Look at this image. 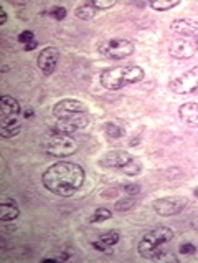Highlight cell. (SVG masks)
I'll return each mask as SVG.
<instances>
[{
    "mask_svg": "<svg viewBox=\"0 0 198 263\" xmlns=\"http://www.w3.org/2000/svg\"><path fill=\"white\" fill-rule=\"evenodd\" d=\"M122 190H124L127 196L136 197L137 194H141V186H139V184H124Z\"/></svg>",
    "mask_w": 198,
    "mask_h": 263,
    "instance_id": "25",
    "label": "cell"
},
{
    "mask_svg": "<svg viewBox=\"0 0 198 263\" xmlns=\"http://www.w3.org/2000/svg\"><path fill=\"white\" fill-rule=\"evenodd\" d=\"M179 114L184 120V122H187L192 128H198V103H184L179 108Z\"/></svg>",
    "mask_w": 198,
    "mask_h": 263,
    "instance_id": "15",
    "label": "cell"
},
{
    "mask_svg": "<svg viewBox=\"0 0 198 263\" xmlns=\"http://www.w3.org/2000/svg\"><path fill=\"white\" fill-rule=\"evenodd\" d=\"M20 216V208L12 198H5L0 204V220L2 222H12Z\"/></svg>",
    "mask_w": 198,
    "mask_h": 263,
    "instance_id": "16",
    "label": "cell"
},
{
    "mask_svg": "<svg viewBox=\"0 0 198 263\" xmlns=\"http://www.w3.org/2000/svg\"><path fill=\"white\" fill-rule=\"evenodd\" d=\"M134 160V158L126 151H109L103 156V159L99 160V164L103 168L108 169H116V170H124L127 166Z\"/></svg>",
    "mask_w": 198,
    "mask_h": 263,
    "instance_id": "12",
    "label": "cell"
},
{
    "mask_svg": "<svg viewBox=\"0 0 198 263\" xmlns=\"http://www.w3.org/2000/svg\"><path fill=\"white\" fill-rule=\"evenodd\" d=\"M179 252L184 255H194L197 252V246L194 244H190V242H185V244H180L179 245Z\"/></svg>",
    "mask_w": 198,
    "mask_h": 263,
    "instance_id": "24",
    "label": "cell"
},
{
    "mask_svg": "<svg viewBox=\"0 0 198 263\" xmlns=\"http://www.w3.org/2000/svg\"><path fill=\"white\" fill-rule=\"evenodd\" d=\"M187 202L182 197H162L152 202L154 210L162 217H172L180 214L185 208Z\"/></svg>",
    "mask_w": 198,
    "mask_h": 263,
    "instance_id": "10",
    "label": "cell"
},
{
    "mask_svg": "<svg viewBox=\"0 0 198 263\" xmlns=\"http://www.w3.org/2000/svg\"><path fill=\"white\" fill-rule=\"evenodd\" d=\"M22 112V106L13 96L2 94L0 98V136L3 139L15 138L20 134V121L18 114Z\"/></svg>",
    "mask_w": 198,
    "mask_h": 263,
    "instance_id": "5",
    "label": "cell"
},
{
    "mask_svg": "<svg viewBox=\"0 0 198 263\" xmlns=\"http://www.w3.org/2000/svg\"><path fill=\"white\" fill-rule=\"evenodd\" d=\"M194 194H195V196H198V189H195V190H194Z\"/></svg>",
    "mask_w": 198,
    "mask_h": 263,
    "instance_id": "30",
    "label": "cell"
},
{
    "mask_svg": "<svg viewBox=\"0 0 198 263\" xmlns=\"http://www.w3.org/2000/svg\"><path fill=\"white\" fill-rule=\"evenodd\" d=\"M112 217V214L109 208H104V207H101V208H96V210L93 212V216H91L89 218V222L91 224H99V222H106V220H109Z\"/></svg>",
    "mask_w": 198,
    "mask_h": 263,
    "instance_id": "18",
    "label": "cell"
},
{
    "mask_svg": "<svg viewBox=\"0 0 198 263\" xmlns=\"http://www.w3.org/2000/svg\"><path fill=\"white\" fill-rule=\"evenodd\" d=\"M98 50L103 56L111 58V60H122V58H127L132 55L136 46L131 40L126 38H109L101 42L98 45Z\"/></svg>",
    "mask_w": 198,
    "mask_h": 263,
    "instance_id": "7",
    "label": "cell"
},
{
    "mask_svg": "<svg viewBox=\"0 0 198 263\" xmlns=\"http://www.w3.org/2000/svg\"><path fill=\"white\" fill-rule=\"evenodd\" d=\"M7 24V12L3 8H0V25H5Z\"/></svg>",
    "mask_w": 198,
    "mask_h": 263,
    "instance_id": "28",
    "label": "cell"
},
{
    "mask_svg": "<svg viewBox=\"0 0 198 263\" xmlns=\"http://www.w3.org/2000/svg\"><path fill=\"white\" fill-rule=\"evenodd\" d=\"M98 14V8H94L91 4H84V5H79V7L74 10V15L81 20H93Z\"/></svg>",
    "mask_w": 198,
    "mask_h": 263,
    "instance_id": "17",
    "label": "cell"
},
{
    "mask_svg": "<svg viewBox=\"0 0 198 263\" xmlns=\"http://www.w3.org/2000/svg\"><path fill=\"white\" fill-rule=\"evenodd\" d=\"M23 116L25 118H31V116H33V111H31V110H25L23 111Z\"/></svg>",
    "mask_w": 198,
    "mask_h": 263,
    "instance_id": "29",
    "label": "cell"
},
{
    "mask_svg": "<svg viewBox=\"0 0 198 263\" xmlns=\"http://www.w3.org/2000/svg\"><path fill=\"white\" fill-rule=\"evenodd\" d=\"M36 46H38V42H36V40L30 42V44H26V45H25V52H31V50H35Z\"/></svg>",
    "mask_w": 198,
    "mask_h": 263,
    "instance_id": "27",
    "label": "cell"
},
{
    "mask_svg": "<svg viewBox=\"0 0 198 263\" xmlns=\"http://www.w3.org/2000/svg\"><path fill=\"white\" fill-rule=\"evenodd\" d=\"M41 148L46 156L55 159H65L73 156L78 151V141L69 134H56V132H50L48 136L43 139L41 142Z\"/></svg>",
    "mask_w": 198,
    "mask_h": 263,
    "instance_id": "6",
    "label": "cell"
},
{
    "mask_svg": "<svg viewBox=\"0 0 198 263\" xmlns=\"http://www.w3.org/2000/svg\"><path fill=\"white\" fill-rule=\"evenodd\" d=\"M170 28L182 36L198 38V20H174Z\"/></svg>",
    "mask_w": 198,
    "mask_h": 263,
    "instance_id": "14",
    "label": "cell"
},
{
    "mask_svg": "<svg viewBox=\"0 0 198 263\" xmlns=\"http://www.w3.org/2000/svg\"><path fill=\"white\" fill-rule=\"evenodd\" d=\"M169 88L175 94H189L198 90V66L179 74L170 82Z\"/></svg>",
    "mask_w": 198,
    "mask_h": 263,
    "instance_id": "8",
    "label": "cell"
},
{
    "mask_svg": "<svg viewBox=\"0 0 198 263\" xmlns=\"http://www.w3.org/2000/svg\"><path fill=\"white\" fill-rule=\"evenodd\" d=\"M53 116L56 118V124L51 132L69 134L79 131L89 124L88 110L84 103L78 100H61L53 106Z\"/></svg>",
    "mask_w": 198,
    "mask_h": 263,
    "instance_id": "2",
    "label": "cell"
},
{
    "mask_svg": "<svg viewBox=\"0 0 198 263\" xmlns=\"http://www.w3.org/2000/svg\"><path fill=\"white\" fill-rule=\"evenodd\" d=\"M136 206V200H134V197H126V198H121L119 202H116V210L119 212H127L131 210V208Z\"/></svg>",
    "mask_w": 198,
    "mask_h": 263,
    "instance_id": "21",
    "label": "cell"
},
{
    "mask_svg": "<svg viewBox=\"0 0 198 263\" xmlns=\"http://www.w3.org/2000/svg\"><path fill=\"white\" fill-rule=\"evenodd\" d=\"M121 240V234L117 230H109L103 235H99L98 238L93 240V248H96L98 252H103V254L112 255L114 254V245L119 244Z\"/></svg>",
    "mask_w": 198,
    "mask_h": 263,
    "instance_id": "13",
    "label": "cell"
},
{
    "mask_svg": "<svg viewBox=\"0 0 198 263\" xmlns=\"http://www.w3.org/2000/svg\"><path fill=\"white\" fill-rule=\"evenodd\" d=\"M104 130H106V134H108L109 138H122L124 136V130L119 126V124H116V122H108V124L104 126Z\"/></svg>",
    "mask_w": 198,
    "mask_h": 263,
    "instance_id": "20",
    "label": "cell"
},
{
    "mask_svg": "<svg viewBox=\"0 0 198 263\" xmlns=\"http://www.w3.org/2000/svg\"><path fill=\"white\" fill-rule=\"evenodd\" d=\"M58 62H60V50L55 46H46L40 52L38 58H36V63H38L40 72L45 74V76H50L53 72L58 66Z\"/></svg>",
    "mask_w": 198,
    "mask_h": 263,
    "instance_id": "11",
    "label": "cell"
},
{
    "mask_svg": "<svg viewBox=\"0 0 198 263\" xmlns=\"http://www.w3.org/2000/svg\"><path fill=\"white\" fill-rule=\"evenodd\" d=\"M84 177L86 174L79 164L69 162V160H60L45 170L41 176V184L51 194L60 197H71L83 187Z\"/></svg>",
    "mask_w": 198,
    "mask_h": 263,
    "instance_id": "1",
    "label": "cell"
},
{
    "mask_svg": "<svg viewBox=\"0 0 198 263\" xmlns=\"http://www.w3.org/2000/svg\"><path fill=\"white\" fill-rule=\"evenodd\" d=\"M17 40L20 42V44H30V42H33L35 40V35H33V32H30V30H23V32H20L18 36H17Z\"/></svg>",
    "mask_w": 198,
    "mask_h": 263,
    "instance_id": "23",
    "label": "cell"
},
{
    "mask_svg": "<svg viewBox=\"0 0 198 263\" xmlns=\"http://www.w3.org/2000/svg\"><path fill=\"white\" fill-rule=\"evenodd\" d=\"M144 78H146V73H144V70L141 66H136V65L116 66L101 73V84L109 91H117L127 86V84L142 82Z\"/></svg>",
    "mask_w": 198,
    "mask_h": 263,
    "instance_id": "4",
    "label": "cell"
},
{
    "mask_svg": "<svg viewBox=\"0 0 198 263\" xmlns=\"http://www.w3.org/2000/svg\"><path fill=\"white\" fill-rule=\"evenodd\" d=\"M198 52V38H190V36H182L170 44L169 53L170 56L177 58V60H187L192 58Z\"/></svg>",
    "mask_w": 198,
    "mask_h": 263,
    "instance_id": "9",
    "label": "cell"
},
{
    "mask_svg": "<svg viewBox=\"0 0 198 263\" xmlns=\"http://www.w3.org/2000/svg\"><path fill=\"white\" fill-rule=\"evenodd\" d=\"M94 8H111L116 5V0H91L89 2Z\"/></svg>",
    "mask_w": 198,
    "mask_h": 263,
    "instance_id": "22",
    "label": "cell"
},
{
    "mask_svg": "<svg viewBox=\"0 0 198 263\" xmlns=\"http://www.w3.org/2000/svg\"><path fill=\"white\" fill-rule=\"evenodd\" d=\"M180 2L179 0H167V2H165V0H154V2H151V7L154 8V10H159V12H165V10H172L174 7H177V5H179Z\"/></svg>",
    "mask_w": 198,
    "mask_h": 263,
    "instance_id": "19",
    "label": "cell"
},
{
    "mask_svg": "<svg viewBox=\"0 0 198 263\" xmlns=\"http://www.w3.org/2000/svg\"><path fill=\"white\" fill-rule=\"evenodd\" d=\"M174 232L169 227H157L152 228L151 232H147L139 242L137 250L139 255L146 260L154 262H164V260H172L177 262L175 256L167 250L169 244H172Z\"/></svg>",
    "mask_w": 198,
    "mask_h": 263,
    "instance_id": "3",
    "label": "cell"
},
{
    "mask_svg": "<svg viewBox=\"0 0 198 263\" xmlns=\"http://www.w3.org/2000/svg\"><path fill=\"white\" fill-rule=\"evenodd\" d=\"M66 8L65 7H53L51 8V17L56 18V20H63L66 18Z\"/></svg>",
    "mask_w": 198,
    "mask_h": 263,
    "instance_id": "26",
    "label": "cell"
}]
</instances>
